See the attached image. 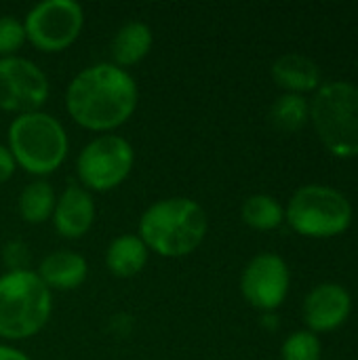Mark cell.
Here are the masks:
<instances>
[{
    "label": "cell",
    "mask_w": 358,
    "mask_h": 360,
    "mask_svg": "<svg viewBox=\"0 0 358 360\" xmlns=\"http://www.w3.org/2000/svg\"><path fill=\"white\" fill-rule=\"evenodd\" d=\"M139 86L129 70L99 61L80 70L65 89L70 118L93 133H112L137 110Z\"/></svg>",
    "instance_id": "6da1fadb"
},
{
    "label": "cell",
    "mask_w": 358,
    "mask_h": 360,
    "mask_svg": "<svg viewBox=\"0 0 358 360\" xmlns=\"http://www.w3.org/2000/svg\"><path fill=\"white\" fill-rule=\"evenodd\" d=\"M209 217L200 202L188 196H169L152 202L139 219L137 234L160 257L179 259L194 253L207 238Z\"/></svg>",
    "instance_id": "7a4b0ae2"
},
{
    "label": "cell",
    "mask_w": 358,
    "mask_h": 360,
    "mask_svg": "<svg viewBox=\"0 0 358 360\" xmlns=\"http://www.w3.org/2000/svg\"><path fill=\"white\" fill-rule=\"evenodd\" d=\"M6 148L15 162L25 173L42 179L68 158L70 137L61 120L44 110L19 114L11 120L6 131Z\"/></svg>",
    "instance_id": "3957f363"
},
{
    "label": "cell",
    "mask_w": 358,
    "mask_h": 360,
    "mask_svg": "<svg viewBox=\"0 0 358 360\" xmlns=\"http://www.w3.org/2000/svg\"><path fill=\"white\" fill-rule=\"evenodd\" d=\"M53 314V293L34 270L0 276V338L23 342L38 335Z\"/></svg>",
    "instance_id": "277c9868"
},
{
    "label": "cell",
    "mask_w": 358,
    "mask_h": 360,
    "mask_svg": "<svg viewBox=\"0 0 358 360\" xmlns=\"http://www.w3.org/2000/svg\"><path fill=\"white\" fill-rule=\"evenodd\" d=\"M310 120L327 152L348 160L358 156V84L323 82L310 101Z\"/></svg>",
    "instance_id": "5b68a950"
},
{
    "label": "cell",
    "mask_w": 358,
    "mask_h": 360,
    "mask_svg": "<svg viewBox=\"0 0 358 360\" xmlns=\"http://www.w3.org/2000/svg\"><path fill=\"white\" fill-rule=\"evenodd\" d=\"M352 205L335 188L308 184L298 188L287 207L285 221L306 238H333L352 224Z\"/></svg>",
    "instance_id": "8992f818"
},
{
    "label": "cell",
    "mask_w": 358,
    "mask_h": 360,
    "mask_svg": "<svg viewBox=\"0 0 358 360\" xmlns=\"http://www.w3.org/2000/svg\"><path fill=\"white\" fill-rule=\"evenodd\" d=\"M135 167V150L129 139L116 133L93 137L76 156L78 184L93 192H112L127 181Z\"/></svg>",
    "instance_id": "52a82bcc"
},
{
    "label": "cell",
    "mask_w": 358,
    "mask_h": 360,
    "mask_svg": "<svg viewBox=\"0 0 358 360\" xmlns=\"http://www.w3.org/2000/svg\"><path fill=\"white\" fill-rule=\"evenodd\" d=\"M25 38L42 53L72 46L84 27V8L76 0H42L23 17Z\"/></svg>",
    "instance_id": "ba28073f"
},
{
    "label": "cell",
    "mask_w": 358,
    "mask_h": 360,
    "mask_svg": "<svg viewBox=\"0 0 358 360\" xmlns=\"http://www.w3.org/2000/svg\"><path fill=\"white\" fill-rule=\"evenodd\" d=\"M51 93L44 70L21 55L0 57V110L15 116L38 112Z\"/></svg>",
    "instance_id": "9c48e42d"
},
{
    "label": "cell",
    "mask_w": 358,
    "mask_h": 360,
    "mask_svg": "<svg viewBox=\"0 0 358 360\" xmlns=\"http://www.w3.org/2000/svg\"><path fill=\"white\" fill-rule=\"evenodd\" d=\"M291 272L279 253H257L241 274V295L260 312H276L289 295Z\"/></svg>",
    "instance_id": "30bf717a"
},
{
    "label": "cell",
    "mask_w": 358,
    "mask_h": 360,
    "mask_svg": "<svg viewBox=\"0 0 358 360\" xmlns=\"http://www.w3.org/2000/svg\"><path fill=\"white\" fill-rule=\"evenodd\" d=\"M302 312L308 331L329 333L348 321L352 312V297L340 283H321L306 295Z\"/></svg>",
    "instance_id": "8fae6325"
},
{
    "label": "cell",
    "mask_w": 358,
    "mask_h": 360,
    "mask_svg": "<svg viewBox=\"0 0 358 360\" xmlns=\"http://www.w3.org/2000/svg\"><path fill=\"white\" fill-rule=\"evenodd\" d=\"M95 198L89 190H84L78 181H70L63 192L57 196L53 211V228L59 236L68 240H78L95 224Z\"/></svg>",
    "instance_id": "7c38bea8"
},
{
    "label": "cell",
    "mask_w": 358,
    "mask_h": 360,
    "mask_svg": "<svg viewBox=\"0 0 358 360\" xmlns=\"http://www.w3.org/2000/svg\"><path fill=\"white\" fill-rule=\"evenodd\" d=\"M36 274L51 293L53 291H74L87 281L89 262L84 259V255H80L76 251L59 249L40 259Z\"/></svg>",
    "instance_id": "4fadbf2b"
},
{
    "label": "cell",
    "mask_w": 358,
    "mask_h": 360,
    "mask_svg": "<svg viewBox=\"0 0 358 360\" xmlns=\"http://www.w3.org/2000/svg\"><path fill=\"white\" fill-rule=\"evenodd\" d=\"M272 80L285 91L295 95L314 93L323 84L321 68L314 59L300 53H285L272 63Z\"/></svg>",
    "instance_id": "5bb4252c"
},
{
    "label": "cell",
    "mask_w": 358,
    "mask_h": 360,
    "mask_svg": "<svg viewBox=\"0 0 358 360\" xmlns=\"http://www.w3.org/2000/svg\"><path fill=\"white\" fill-rule=\"evenodd\" d=\"M154 46V32L146 21L133 19L122 23L110 42V55L112 63L127 70L131 65H137L143 61Z\"/></svg>",
    "instance_id": "9a60e30c"
},
{
    "label": "cell",
    "mask_w": 358,
    "mask_h": 360,
    "mask_svg": "<svg viewBox=\"0 0 358 360\" xmlns=\"http://www.w3.org/2000/svg\"><path fill=\"white\" fill-rule=\"evenodd\" d=\"M150 259V249L139 238V234H120L110 240L106 249V268L116 278L137 276Z\"/></svg>",
    "instance_id": "2e32d148"
},
{
    "label": "cell",
    "mask_w": 358,
    "mask_h": 360,
    "mask_svg": "<svg viewBox=\"0 0 358 360\" xmlns=\"http://www.w3.org/2000/svg\"><path fill=\"white\" fill-rule=\"evenodd\" d=\"M55 202H57L55 188L46 179H34L23 186L17 200V211L25 224L40 226L53 217Z\"/></svg>",
    "instance_id": "e0dca14e"
},
{
    "label": "cell",
    "mask_w": 358,
    "mask_h": 360,
    "mask_svg": "<svg viewBox=\"0 0 358 360\" xmlns=\"http://www.w3.org/2000/svg\"><path fill=\"white\" fill-rule=\"evenodd\" d=\"M243 221L260 232H270L283 226L285 207L270 194H253L241 207Z\"/></svg>",
    "instance_id": "ac0fdd59"
},
{
    "label": "cell",
    "mask_w": 358,
    "mask_h": 360,
    "mask_svg": "<svg viewBox=\"0 0 358 360\" xmlns=\"http://www.w3.org/2000/svg\"><path fill=\"white\" fill-rule=\"evenodd\" d=\"M310 120V99L306 95L295 93H283L274 99L270 108V122L276 131L283 133H295L306 127Z\"/></svg>",
    "instance_id": "d6986e66"
},
{
    "label": "cell",
    "mask_w": 358,
    "mask_h": 360,
    "mask_svg": "<svg viewBox=\"0 0 358 360\" xmlns=\"http://www.w3.org/2000/svg\"><path fill=\"white\" fill-rule=\"evenodd\" d=\"M323 346L317 333L295 331L281 346V360H321Z\"/></svg>",
    "instance_id": "ffe728a7"
},
{
    "label": "cell",
    "mask_w": 358,
    "mask_h": 360,
    "mask_svg": "<svg viewBox=\"0 0 358 360\" xmlns=\"http://www.w3.org/2000/svg\"><path fill=\"white\" fill-rule=\"evenodd\" d=\"M23 21L15 15L0 17V57H13L25 44Z\"/></svg>",
    "instance_id": "44dd1931"
},
{
    "label": "cell",
    "mask_w": 358,
    "mask_h": 360,
    "mask_svg": "<svg viewBox=\"0 0 358 360\" xmlns=\"http://www.w3.org/2000/svg\"><path fill=\"white\" fill-rule=\"evenodd\" d=\"M0 259L6 268V272H21V270H32V251L25 240L21 238H11L2 245Z\"/></svg>",
    "instance_id": "7402d4cb"
},
{
    "label": "cell",
    "mask_w": 358,
    "mask_h": 360,
    "mask_svg": "<svg viewBox=\"0 0 358 360\" xmlns=\"http://www.w3.org/2000/svg\"><path fill=\"white\" fill-rule=\"evenodd\" d=\"M17 171V162L6 146L0 143V184H6Z\"/></svg>",
    "instance_id": "603a6c76"
},
{
    "label": "cell",
    "mask_w": 358,
    "mask_h": 360,
    "mask_svg": "<svg viewBox=\"0 0 358 360\" xmlns=\"http://www.w3.org/2000/svg\"><path fill=\"white\" fill-rule=\"evenodd\" d=\"M0 360H32L23 350L11 346V344H0Z\"/></svg>",
    "instance_id": "cb8c5ba5"
}]
</instances>
